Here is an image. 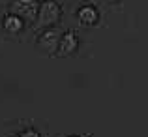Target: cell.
I'll use <instances>...</instances> for the list:
<instances>
[{"instance_id":"277c9868","label":"cell","mask_w":148,"mask_h":137,"mask_svg":"<svg viewBox=\"0 0 148 137\" xmlns=\"http://www.w3.org/2000/svg\"><path fill=\"white\" fill-rule=\"evenodd\" d=\"M75 17L83 26L90 28V26H98L99 25L101 13H99V10L94 6V4H81V6L77 8V11H75Z\"/></svg>"},{"instance_id":"30bf717a","label":"cell","mask_w":148,"mask_h":137,"mask_svg":"<svg viewBox=\"0 0 148 137\" xmlns=\"http://www.w3.org/2000/svg\"><path fill=\"white\" fill-rule=\"evenodd\" d=\"M38 2H47V0H38Z\"/></svg>"},{"instance_id":"52a82bcc","label":"cell","mask_w":148,"mask_h":137,"mask_svg":"<svg viewBox=\"0 0 148 137\" xmlns=\"http://www.w3.org/2000/svg\"><path fill=\"white\" fill-rule=\"evenodd\" d=\"M17 137H41V134L36 130V128H25Z\"/></svg>"},{"instance_id":"6da1fadb","label":"cell","mask_w":148,"mask_h":137,"mask_svg":"<svg viewBox=\"0 0 148 137\" xmlns=\"http://www.w3.org/2000/svg\"><path fill=\"white\" fill-rule=\"evenodd\" d=\"M62 19V6L56 0H47V2H40V13L34 25L40 30L56 26Z\"/></svg>"},{"instance_id":"ba28073f","label":"cell","mask_w":148,"mask_h":137,"mask_svg":"<svg viewBox=\"0 0 148 137\" xmlns=\"http://www.w3.org/2000/svg\"><path fill=\"white\" fill-rule=\"evenodd\" d=\"M105 2H109V4H116V2H120V0H105Z\"/></svg>"},{"instance_id":"9c48e42d","label":"cell","mask_w":148,"mask_h":137,"mask_svg":"<svg viewBox=\"0 0 148 137\" xmlns=\"http://www.w3.org/2000/svg\"><path fill=\"white\" fill-rule=\"evenodd\" d=\"M68 137H84V135H68Z\"/></svg>"},{"instance_id":"7a4b0ae2","label":"cell","mask_w":148,"mask_h":137,"mask_svg":"<svg viewBox=\"0 0 148 137\" xmlns=\"http://www.w3.org/2000/svg\"><path fill=\"white\" fill-rule=\"evenodd\" d=\"M62 40V32L58 26H51V28L40 30V34L36 36V47L45 53L47 56H54L58 54V45Z\"/></svg>"},{"instance_id":"5b68a950","label":"cell","mask_w":148,"mask_h":137,"mask_svg":"<svg viewBox=\"0 0 148 137\" xmlns=\"http://www.w3.org/2000/svg\"><path fill=\"white\" fill-rule=\"evenodd\" d=\"M79 45H81L79 36L73 30L64 32L62 34V40H60V45H58V56H71V54H75Z\"/></svg>"},{"instance_id":"3957f363","label":"cell","mask_w":148,"mask_h":137,"mask_svg":"<svg viewBox=\"0 0 148 137\" xmlns=\"http://www.w3.org/2000/svg\"><path fill=\"white\" fill-rule=\"evenodd\" d=\"M10 13L21 17L25 23H36L40 13V2L38 0H11Z\"/></svg>"},{"instance_id":"8992f818","label":"cell","mask_w":148,"mask_h":137,"mask_svg":"<svg viewBox=\"0 0 148 137\" xmlns=\"http://www.w3.org/2000/svg\"><path fill=\"white\" fill-rule=\"evenodd\" d=\"M0 26H2V30L8 32V34H19L25 28V21H23L21 17H17V15H13V13H8V15L2 17Z\"/></svg>"}]
</instances>
